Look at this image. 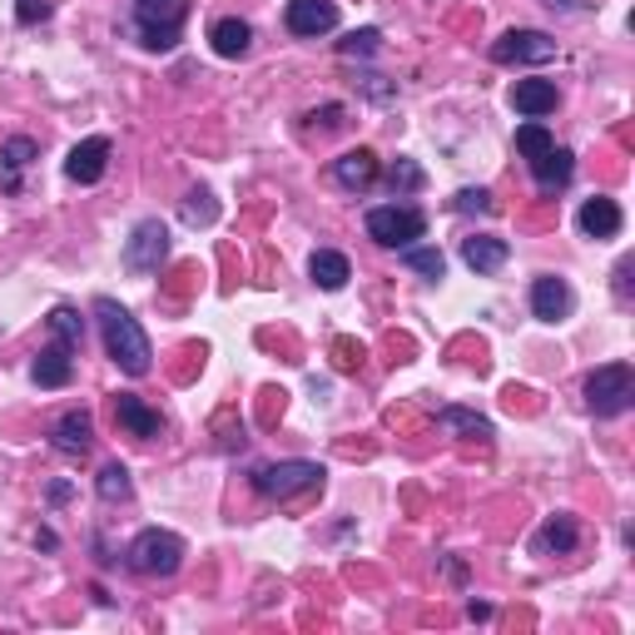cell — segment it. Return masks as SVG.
I'll return each instance as SVG.
<instances>
[{"label": "cell", "mask_w": 635, "mask_h": 635, "mask_svg": "<svg viewBox=\"0 0 635 635\" xmlns=\"http://www.w3.org/2000/svg\"><path fill=\"white\" fill-rule=\"evenodd\" d=\"M95 318H99V333H105V353L115 357L119 367H125L129 377H144L149 373V337L144 327L134 323V318L125 313V308L115 303V298H99L95 303Z\"/></svg>", "instance_id": "obj_1"}, {"label": "cell", "mask_w": 635, "mask_h": 635, "mask_svg": "<svg viewBox=\"0 0 635 635\" xmlns=\"http://www.w3.org/2000/svg\"><path fill=\"white\" fill-rule=\"evenodd\" d=\"M635 402V367L631 363H605L585 377V407L595 417H621Z\"/></svg>", "instance_id": "obj_2"}, {"label": "cell", "mask_w": 635, "mask_h": 635, "mask_svg": "<svg viewBox=\"0 0 635 635\" xmlns=\"http://www.w3.org/2000/svg\"><path fill=\"white\" fill-rule=\"evenodd\" d=\"M125 561H129V571H139V575H174L179 566H184V541H179L174 531L149 526V531H139L134 541H129Z\"/></svg>", "instance_id": "obj_3"}, {"label": "cell", "mask_w": 635, "mask_h": 635, "mask_svg": "<svg viewBox=\"0 0 635 635\" xmlns=\"http://www.w3.org/2000/svg\"><path fill=\"white\" fill-rule=\"evenodd\" d=\"M427 234V214L422 208H407V204H383L367 214V238L383 248H407Z\"/></svg>", "instance_id": "obj_4"}, {"label": "cell", "mask_w": 635, "mask_h": 635, "mask_svg": "<svg viewBox=\"0 0 635 635\" xmlns=\"http://www.w3.org/2000/svg\"><path fill=\"white\" fill-rule=\"evenodd\" d=\"M189 15V0H134V25L149 50H169Z\"/></svg>", "instance_id": "obj_5"}, {"label": "cell", "mask_w": 635, "mask_h": 635, "mask_svg": "<svg viewBox=\"0 0 635 635\" xmlns=\"http://www.w3.org/2000/svg\"><path fill=\"white\" fill-rule=\"evenodd\" d=\"M254 486H258L263 496H273V502H288V496H298V492H313V486H323V466H318V462L258 466V472H254Z\"/></svg>", "instance_id": "obj_6"}, {"label": "cell", "mask_w": 635, "mask_h": 635, "mask_svg": "<svg viewBox=\"0 0 635 635\" xmlns=\"http://www.w3.org/2000/svg\"><path fill=\"white\" fill-rule=\"evenodd\" d=\"M492 60L496 65H546L556 60V40L546 30H506L492 45Z\"/></svg>", "instance_id": "obj_7"}, {"label": "cell", "mask_w": 635, "mask_h": 635, "mask_svg": "<svg viewBox=\"0 0 635 635\" xmlns=\"http://www.w3.org/2000/svg\"><path fill=\"white\" fill-rule=\"evenodd\" d=\"M164 254H169V228L159 218H144V224H134V234L125 244V268L129 273H159Z\"/></svg>", "instance_id": "obj_8"}, {"label": "cell", "mask_w": 635, "mask_h": 635, "mask_svg": "<svg viewBox=\"0 0 635 635\" xmlns=\"http://www.w3.org/2000/svg\"><path fill=\"white\" fill-rule=\"evenodd\" d=\"M288 30L303 40H318L337 30V0H288Z\"/></svg>", "instance_id": "obj_9"}, {"label": "cell", "mask_w": 635, "mask_h": 635, "mask_svg": "<svg viewBox=\"0 0 635 635\" xmlns=\"http://www.w3.org/2000/svg\"><path fill=\"white\" fill-rule=\"evenodd\" d=\"M105 169H109V139L105 134L79 139V144L69 149V159H65V174L75 179V184H99Z\"/></svg>", "instance_id": "obj_10"}, {"label": "cell", "mask_w": 635, "mask_h": 635, "mask_svg": "<svg viewBox=\"0 0 635 635\" xmlns=\"http://www.w3.org/2000/svg\"><path fill=\"white\" fill-rule=\"evenodd\" d=\"M571 308H575V293H571L566 278L546 273V278H536V283H531V313L541 318V323H561Z\"/></svg>", "instance_id": "obj_11"}, {"label": "cell", "mask_w": 635, "mask_h": 635, "mask_svg": "<svg viewBox=\"0 0 635 635\" xmlns=\"http://www.w3.org/2000/svg\"><path fill=\"white\" fill-rule=\"evenodd\" d=\"M115 422L125 427L129 437H144V442L164 432V417H159L154 407H149L144 397H134V392H119V397H115Z\"/></svg>", "instance_id": "obj_12"}, {"label": "cell", "mask_w": 635, "mask_h": 635, "mask_svg": "<svg viewBox=\"0 0 635 635\" xmlns=\"http://www.w3.org/2000/svg\"><path fill=\"white\" fill-rule=\"evenodd\" d=\"M35 154H40V144H35L30 134L0 139V189H10V194H15V189H20V174L35 164Z\"/></svg>", "instance_id": "obj_13"}, {"label": "cell", "mask_w": 635, "mask_h": 635, "mask_svg": "<svg viewBox=\"0 0 635 635\" xmlns=\"http://www.w3.org/2000/svg\"><path fill=\"white\" fill-rule=\"evenodd\" d=\"M531 174H536V189H541V194H556V189L571 184L575 154H571V149H561V144H551L541 159H531Z\"/></svg>", "instance_id": "obj_14"}, {"label": "cell", "mask_w": 635, "mask_h": 635, "mask_svg": "<svg viewBox=\"0 0 635 635\" xmlns=\"http://www.w3.org/2000/svg\"><path fill=\"white\" fill-rule=\"evenodd\" d=\"M462 258L472 273H496V268L512 258V244L496 234H472V238H462Z\"/></svg>", "instance_id": "obj_15"}, {"label": "cell", "mask_w": 635, "mask_h": 635, "mask_svg": "<svg viewBox=\"0 0 635 635\" xmlns=\"http://www.w3.org/2000/svg\"><path fill=\"white\" fill-rule=\"evenodd\" d=\"M621 224H625V214H621L615 198L595 194V198H585V204H581V234L585 238H615V234H621Z\"/></svg>", "instance_id": "obj_16"}, {"label": "cell", "mask_w": 635, "mask_h": 635, "mask_svg": "<svg viewBox=\"0 0 635 635\" xmlns=\"http://www.w3.org/2000/svg\"><path fill=\"white\" fill-rule=\"evenodd\" d=\"M333 179L357 194V189H367L377 179V154L373 149H347V154L333 159Z\"/></svg>", "instance_id": "obj_17"}, {"label": "cell", "mask_w": 635, "mask_h": 635, "mask_svg": "<svg viewBox=\"0 0 635 635\" xmlns=\"http://www.w3.org/2000/svg\"><path fill=\"white\" fill-rule=\"evenodd\" d=\"M89 437H95L89 412H65L55 427H50V442H55V452H65V456H85L89 452Z\"/></svg>", "instance_id": "obj_18"}, {"label": "cell", "mask_w": 635, "mask_h": 635, "mask_svg": "<svg viewBox=\"0 0 635 635\" xmlns=\"http://www.w3.org/2000/svg\"><path fill=\"white\" fill-rule=\"evenodd\" d=\"M512 105L521 109L526 119H541L556 109V85L551 79H516L512 85Z\"/></svg>", "instance_id": "obj_19"}, {"label": "cell", "mask_w": 635, "mask_h": 635, "mask_svg": "<svg viewBox=\"0 0 635 635\" xmlns=\"http://www.w3.org/2000/svg\"><path fill=\"white\" fill-rule=\"evenodd\" d=\"M208 40H214V50L224 60H238V55H248V45H254V25L238 20V15H224V20H214Z\"/></svg>", "instance_id": "obj_20"}, {"label": "cell", "mask_w": 635, "mask_h": 635, "mask_svg": "<svg viewBox=\"0 0 635 635\" xmlns=\"http://www.w3.org/2000/svg\"><path fill=\"white\" fill-rule=\"evenodd\" d=\"M575 541H581V526H575V516H551V521L536 531V551H541V556H571Z\"/></svg>", "instance_id": "obj_21"}, {"label": "cell", "mask_w": 635, "mask_h": 635, "mask_svg": "<svg viewBox=\"0 0 635 635\" xmlns=\"http://www.w3.org/2000/svg\"><path fill=\"white\" fill-rule=\"evenodd\" d=\"M308 273H313L318 288H327V293H337V288H347V278H353V268H347V258L337 254V248H318L313 258H308Z\"/></svg>", "instance_id": "obj_22"}, {"label": "cell", "mask_w": 635, "mask_h": 635, "mask_svg": "<svg viewBox=\"0 0 635 635\" xmlns=\"http://www.w3.org/2000/svg\"><path fill=\"white\" fill-rule=\"evenodd\" d=\"M69 353L75 347H65V343H55V347H40V357H35V383L40 387H65L69 383V373H75V363H69Z\"/></svg>", "instance_id": "obj_23"}, {"label": "cell", "mask_w": 635, "mask_h": 635, "mask_svg": "<svg viewBox=\"0 0 635 635\" xmlns=\"http://www.w3.org/2000/svg\"><path fill=\"white\" fill-rule=\"evenodd\" d=\"M437 422H442L446 432L476 437V442H486V437H492V422H486L482 412H466V407H442V412H437Z\"/></svg>", "instance_id": "obj_24"}, {"label": "cell", "mask_w": 635, "mask_h": 635, "mask_svg": "<svg viewBox=\"0 0 635 635\" xmlns=\"http://www.w3.org/2000/svg\"><path fill=\"white\" fill-rule=\"evenodd\" d=\"M551 144H556V139H551V129H546L541 119H526V125L516 129V149H521L526 164H531V159H541Z\"/></svg>", "instance_id": "obj_25"}, {"label": "cell", "mask_w": 635, "mask_h": 635, "mask_svg": "<svg viewBox=\"0 0 635 635\" xmlns=\"http://www.w3.org/2000/svg\"><path fill=\"white\" fill-rule=\"evenodd\" d=\"M402 263L412 268V273H422L427 283H437V278L446 273V258L437 254V248H417V244H407V248H402Z\"/></svg>", "instance_id": "obj_26"}, {"label": "cell", "mask_w": 635, "mask_h": 635, "mask_svg": "<svg viewBox=\"0 0 635 635\" xmlns=\"http://www.w3.org/2000/svg\"><path fill=\"white\" fill-rule=\"evenodd\" d=\"M50 333H55L65 347H79V337H85V318H79L75 308H55V313H50Z\"/></svg>", "instance_id": "obj_27"}, {"label": "cell", "mask_w": 635, "mask_h": 635, "mask_svg": "<svg viewBox=\"0 0 635 635\" xmlns=\"http://www.w3.org/2000/svg\"><path fill=\"white\" fill-rule=\"evenodd\" d=\"M377 45H383V30H353L347 40H337V55L343 60H357V55H377Z\"/></svg>", "instance_id": "obj_28"}, {"label": "cell", "mask_w": 635, "mask_h": 635, "mask_svg": "<svg viewBox=\"0 0 635 635\" xmlns=\"http://www.w3.org/2000/svg\"><path fill=\"white\" fill-rule=\"evenodd\" d=\"M129 492H134V486H129V472L119 462H109L105 472H99V496H105V502H129Z\"/></svg>", "instance_id": "obj_29"}, {"label": "cell", "mask_w": 635, "mask_h": 635, "mask_svg": "<svg viewBox=\"0 0 635 635\" xmlns=\"http://www.w3.org/2000/svg\"><path fill=\"white\" fill-rule=\"evenodd\" d=\"M387 184H392V194H407V189L422 184V169H417L412 159H397V164L387 169Z\"/></svg>", "instance_id": "obj_30"}, {"label": "cell", "mask_w": 635, "mask_h": 635, "mask_svg": "<svg viewBox=\"0 0 635 635\" xmlns=\"http://www.w3.org/2000/svg\"><path fill=\"white\" fill-rule=\"evenodd\" d=\"M456 208H462V214H492V194H486V189H462V194H456Z\"/></svg>", "instance_id": "obj_31"}, {"label": "cell", "mask_w": 635, "mask_h": 635, "mask_svg": "<svg viewBox=\"0 0 635 635\" xmlns=\"http://www.w3.org/2000/svg\"><path fill=\"white\" fill-rule=\"evenodd\" d=\"M15 15H20V25H40V20L50 15V0H15Z\"/></svg>", "instance_id": "obj_32"}, {"label": "cell", "mask_w": 635, "mask_h": 635, "mask_svg": "<svg viewBox=\"0 0 635 635\" xmlns=\"http://www.w3.org/2000/svg\"><path fill=\"white\" fill-rule=\"evenodd\" d=\"M357 363H363V353L353 357V343H337V367H343V373H353Z\"/></svg>", "instance_id": "obj_33"}, {"label": "cell", "mask_w": 635, "mask_h": 635, "mask_svg": "<svg viewBox=\"0 0 635 635\" xmlns=\"http://www.w3.org/2000/svg\"><path fill=\"white\" fill-rule=\"evenodd\" d=\"M466 615H472V621H486V615H492V605H482V601H472V605H466Z\"/></svg>", "instance_id": "obj_34"}, {"label": "cell", "mask_w": 635, "mask_h": 635, "mask_svg": "<svg viewBox=\"0 0 635 635\" xmlns=\"http://www.w3.org/2000/svg\"><path fill=\"white\" fill-rule=\"evenodd\" d=\"M546 6H551V10H556V6H561V10H575V0H546Z\"/></svg>", "instance_id": "obj_35"}]
</instances>
